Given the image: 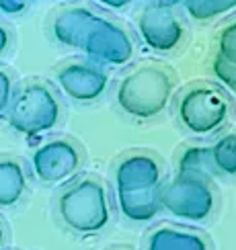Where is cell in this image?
Wrapping results in <instances>:
<instances>
[{
  "label": "cell",
  "instance_id": "8fae6325",
  "mask_svg": "<svg viewBox=\"0 0 236 250\" xmlns=\"http://www.w3.org/2000/svg\"><path fill=\"white\" fill-rule=\"evenodd\" d=\"M142 250H214L210 238L177 224H160L148 232Z\"/></svg>",
  "mask_w": 236,
  "mask_h": 250
},
{
  "label": "cell",
  "instance_id": "ffe728a7",
  "mask_svg": "<svg viewBox=\"0 0 236 250\" xmlns=\"http://www.w3.org/2000/svg\"><path fill=\"white\" fill-rule=\"evenodd\" d=\"M29 0H0V13L4 15H19L23 13Z\"/></svg>",
  "mask_w": 236,
  "mask_h": 250
},
{
  "label": "cell",
  "instance_id": "7a4b0ae2",
  "mask_svg": "<svg viewBox=\"0 0 236 250\" xmlns=\"http://www.w3.org/2000/svg\"><path fill=\"white\" fill-rule=\"evenodd\" d=\"M177 90L174 72L158 64L148 62L128 72L115 88L117 107L131 119H154L167 111Z\"/></svg>",
  "mask_w": 236,
  "mask_h": 250
},
{
  "label": "cell",
  "instance_id": "52a82bcc",
  "mask_svg": "<svg viewBox=\"0 0 236 250\" xmlns=\"http://www.w3.org/2000/svg\"><path fill=\"white\" fill-rule=\"evenodd\" d=\"M85 164L82 146L68 135H56L41 142L31 154V170L43 185H62L72 181Z\"/></svg>",
  "mask_w": 236,
  "mask_h": 250
},
{
  "label": "cell",
  "instance_id": "cb8c5ba5",
  "mask_svg": "<svg viewBox=\"0 0 236 250\" xmlns=\"http://www.w3.org/2000/svg\"><path fill=\"white\" fill-rule=\"evenodd\" d=\"M109 250H131V248H128V246H115V248H109Z\"/></svg>",
  "mask_w": 236,
  "mask_h": 250
},
{
  "label": "cell",
  "instance_id": "ac0fdd59",
  "mask_svg": "<svg viewBox=\"0 0 236 250\" xmlns=\"http://www.w3.org/2000/svg\"><path fill=\"white\" fill-rule=\"evenodd\" d=\"M13 78H10V74L6 70L0 68V117L6 113V107L10 103V97H13Z\"/></svg>",
  "mask_w": 236,
  "mask_h": 250
},
{
  "label": "cell",
  "instance_id": "3957f363",
  "mask_svg": "<svg viewBox=\"0 0 236 250\" xmlns=\"http://www.w3.org/2000/svg\"><path fill=\"white\" fill-rule=\"evenodd\" d=\"M56 213L60 224L72 234L92 236L103 232L111 224V203L105 183L95 174L72 181L58 195Z\"/></svg>",
  "mask_w": 236,
  "mask_h": 250
},
{
  "label": "cell",
  "instance_id": "2e32d148",
  "mask_svg": "<svg viewBox=\"0 0 236 250\" xmlns=\"http://www.w3.org/2000/svg\"><path fill=\"white\" fill-rule=\"evenodd\" d=\"M185 4L193 19L210 21L236 8V0H185Z\"/></svg>",
  "mask_w": 236,
  "mask_h": 250
},
{
  "label": "cell",
  "instance_id": "30bf717a",
  "mask_svg": "<svg viewBox=\"0 0 236 250\" xmlns=\"http://www.w3.org/2000/svg\"><path fill=\"white\" fill-rule=\"evenodd\" d=\"M138 27L144 43L160 54L174 49L185 37V27L181 19L174 15L172 6H164L158 2L142 10Z\"/></svg>",
  "mask_w": 236,
  "mask_h": 250
},
{
  "label": "cell",
  "instance_id": "9a60e30c",
  "mask_svg": "<svg viewBox=\"0 0 236 250\" xmlns=\"http://www.w3.org/2000/svg\"><path fill=\"white\" fill-rule=\"evenodd\" d=\"M212 160L220 174L234 176L236 174V133L224 135L214 146H210Z\"/></svg>",
  "mask_w": 236,
  "mask_h": 250
},
{
  "label": "cell",
  "instance_id": "9c48e42d",
  "mask_svg": "<svg viewBox=\"0 0 236 250\" xmlns=\"http://www.w3.org/2000/svg\"><path fill=\"white\" fill-rule=\"evenodd\" d=\"M56 84L70 101L86 105V103H95L105 95L109 76L105 70L92 62L72 60L56 70Z\"/></svg>",
  "mask_w": 236,
  "mask_h": 250
},
{
  "label": "cell",
  "instance_id": "277c9868",
  "mask_svg": "<svg viewBox=\"0 0 236 250\" xmlns=\"http://www.w3.org/2000/svg\"><path fill=\"white\" fill-rule=\"evenodd\" d=\"M62 119V103L43 80H29L13 90L6 107V123L19 135L37 138L58 127Z\"/></svg>",
  "mask_w": 236,
  "mask_h": 250
},
{
  "label": "cell",
  "instance_id": "e0dca14e",
  "mask_svg": "<svg viewBox=\"0 0 236 250\" xmlns=\"http://www.w3.org/2000/svg\"><path fill=\"white\" fill-rule=\"evenodd\" d=\"M218 60L226 66L236 68V21L226 25L218 35Z\"/></svg>",
  "mask_w": 236,
  "mask_h": 250
},
{
  "label": "cell",
  "instance_id": "5b68a950",
  "mask_svg": "<svg viewBox=\"0 0 236 250\" xmlns=\"http://www.w3.org/2000/svg\"><path fill=\"white\" fill-rule=\"evenodd\" d=\"M232 103L226 90L212 82H195L177 99V121L193 138L215 135L228 123Z\"/></svg>",
  "mask_w": 236,
  "mask_h": 250
},
{
  "label": "cell",
  "instance_id": "d6986e66",
  "mask_svg": "<svg viewBox=\"0 0 236 250\" xmlns=\"http://www.w3.org/2000/svg\"><path fill=\"white\" fill-rule=\"evenodd\" d=\"M215 72L224 78V82L228 84L232 90H234V95H236V68H230V66H226L224 62H215Z\"/></svg>",
  "mask_w": 236,
  "mask_h": 250
},
{
  "label": "cell",
  "instance_id": "603a6c76",
  "mask_svg": "<svg viewBox=\"0 0 236 250\" xmlns=\"http://www.w3.org/2000/svg\"><path fill=\"white\" fill-rule=\"evenodd\" d=\"M158 4H164V6H172V4H177L179 0H156Z\"/></svg>",
  "mask_w": 236,
  "mask_h": 250
},
{
  "label": "cell",
  "instance_id": "7402d4cb",
  "mask_svg": "<svg viewBox=\"0 0 236 250\" xmlns=\"http://www.w3.org/2000/svg\"><path fill=\"white\" fill-rule=\"evenodd\" d=\"M6 240H8V230H6L4 222L0 220V250H2V248L6 246Z\"/></svg>",
  "mask_w": 236,
  "mask_h": 250
},
{
  "label": "cell",
  "instance_id": "5bb4252c",
  "mask_svg": "<svg viewBox=\"0 0 236 250\" xmlns=\"http://www.w3.org/2000/svg\"><path fill=\"white\" fill-rule=\"evenodd\" d=\"M177 172L210 183L214 181V176L220 174L212 160V152L208 146H187V148H183L177 158Z\"/></svg>",
  "mask_w": 236,
  "mask_h": 250
},
{
  "label": "cell",
  "instance_id": "7c38bea8",
  "mask_svg": "<svg viewBox=\"0 0 236 250\" xmlns=\"http://www.w3.org/2000/svg\"><path fill=\"white\" fill-rule=\"evenodd\" d=\"M29 189L25 164L13 154H0V209L17 207Z\"/></svg>",
  "mask_w": 236,
  "mask_h": 250
},
{
  "label": "cell",
  "instance_id": "44dd1931",
  "mask_svg": "<svg viewBox=\"0 0 236 250\" xmlns=\"http://www.w3.org/2000/svg\"><path fill=\"white\" fill-rule=\"evenodd\" d=\"M8 47H10V33H8V29L0 23V58L6 54Z\"/></svg>",
  "mask_w": 236,
  "mask_h": 250
},
{
  "label": "cell",
  "instance_id": "8992f818",
  "mask_svg": "<svg viewBox=\"0 0 236 250\" xmlns=\"http://www.w3.org/2000/svg\"><path fill=\"white\" fill-rule=\"evenodd\" d=\"M158 203L160 209H164L174 220L201 224L208 222L218 209V195L210 181L177 172L172 179L162 181Z\"/></svg>",
  "mask_w": 236,
  "mask_h": 250
},
{
  "label": "cell",
  "instance_id": "ba28073f",
  "mask_svg": "<svg viewBox=\"0 0 236 250\" xmlns=\"http://www.w3.org/2000/svg\"><path fill=\"white\" fill-rule=\"evenodd\" d=\"M78 47L88 58L111 66H123L133 56V43L126 29L117 27L111 21L99 19L97 15L85 29Z\"/></svg>",
  "mask_w": 236,
  "mask_h": 250
},
{
  "label": "cell",
  "instance_id": "6da1fadb",
  "mask_svg": "<svg viewBox=\"0 0 236 250\" xmlns=\"http://www.w3.org/2000/svg\"><path fill=\"white\" fill-rule=\"evenodd\" d=\"M164 181L160 158L150 150H129L113 166V191L121 215L131 224L152 222L160 211L158 191Z\"/></svg>",
  "mask_w": 236,
  "mask_h": 250
},
{
  "label": "cell",
  "instance_id": "4fadbf2b",
  "mask_svg": "<svg viewBox=\"0 0 236 250\" xmlns=\"http://www.w3.org/2000/svg\"><path fill=\"white\" fill-rule=\"evenodd\" d=\"M90 10L82 8V6H74V8H66L54 19L51 23V31H54V37L60 41L62 45L68 47H78L80 37L85 33V29L88 27V23L92 21Z\"/></svg>",
  "mask_w": 236,
  "mask_h": 250
}]
</instances>
